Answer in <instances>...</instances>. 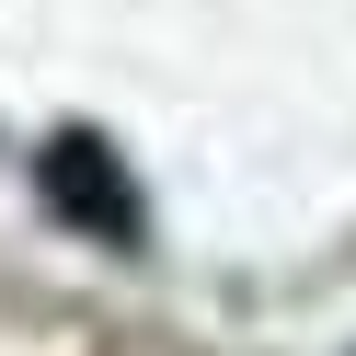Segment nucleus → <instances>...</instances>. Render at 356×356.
<instances>
[{
    "label": "nucleus",
    "instance_id": "nucleus-1",
    "mask_svg": "<svg viewBox=\"0 0 356 356\" xmlns=\"http://www.w3.org/2000/svg\"><path fill=\"white\" fill-rule=\"evenodd\" d=\"M47 195H58V218H81V230L138 241V195H127V172H115L104 138H58L47 149Z\"/></svg>",
    "mask_w": 356,
    "mask_h": 356
}]
</instances>
